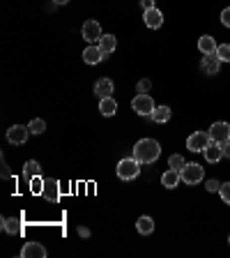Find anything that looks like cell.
<instances>
[{
	"label": "cell",
	"mask_w": 230,
	"mask_h": 258,
	"mask_svg": "<svg viewBox=\"0 0 230 258\" xmlns=\"http://www.w3.org/2000/svg\"><path fill=\"white\" fill-rule=\"evenodd\" d=\"M159 155H161V145L154 138H140L138 143L133 145V157L140 164H154L159 159Z\"/></svg>",
	"instance_id": "1"
},
{
	"label": "cell",
	"mask_w": 230,
	"mask_h": 258,
	"mask_svg": "<svg viewBox=\"0 0 230 258\" xmlns=\"http://www.w3.org/2000/svg\"><path fill=\"white\" fill-rule=\"evenodd\" d=\"M140 166H143V164H140L136 157H124V159L117 164V178H120V180H136L140 173Z\"/></svg>",
	"instance_id": "2"
},
{
	"label": "cell",
	"mask_w": 230,
	"mask_h": 258,
	"mask_svg": "<svg viewBox=\"0 0 230 258\" xmlns=\"http://www.w3.org/2000/svg\"><path fill=\"white\" fill-rule=\"evenodd\" d=\"M131 106H133V111H136V113L138 115H145V118H150L152 113H154V99H152L150 95H143V92H138V95L133 97V102H131Z\"/></svg>",
	"instance_id": "3"
},
{
	"label": "cell",
	"mask_w": 230,
	"mask_h": 258,
	"mask_svg": "<svg viewBox=\"0 0 230 258\" xmlns=\"http://www.w3.org/2000/svg\"><path fill=\"white\" fill-rule=\"evenodd\" d=\"M203 175H205V171H203L200 164H187V166L180 171V178L184 185H198V182L203 180Z\"/></svg>",
	"instance_id": "4"
},
{
	"label": "cell",
	"mask_w": 230,
	"mask_h": 258,
	"mask_svg": "<svg viewBox=\"0 0 230 258\" xmlns=\"http://www.w3.org/2000/svg\"><path fill=\"white\" fill-rule=\"evenodd\" d=\"M210 141H212V138H210V132H194L187 138V148L191 152H198V150L203 152L207 145H210Z\"/></svg>",
	"instance_id": "5"
},
{
	"label": "cell",
	"mask_w": 230,
	"mask_h": 258,
	"mask_svg": "<svg viewBox=\"0 0 230 258\" xmlns=\"http://www.w3.org/2000/svg\"><path fill=\"white\" fill-rule=\"evenodd\" d=\"M28 136H30V129L23 125H14L7 129V141L14 145H23L25 141H28Z\"/></svg>",
	"instance_id": "6"
},
{
	"label": "cell",
	"mask_w": 230,
	"mask_h": 258,
	"mask_svg": "<svg viewBox=\"0 0 230 258\" xmlns=\"http://www.w3.org/2000/svg\"><path fill=\"white\" fill-rule=\"evenodd\" d=\"M210 138L217 141V143H226V141H230V125L228 122H214V125L210 127Z\"/></svg>",
	"instance_id": "7"
},
{
	"label": "cell",
	"mask_w": 230,
	"mask_h": 258,
	"mask_svg": "<svg viewBox=\"0 0 230 258\" xmlns=\"http://www.w3.org/2000/svg\"><path fill=\"white\" fill-rule=\"evenodd\" d=\"M102 25L97 23V21H85L83 23V39L88 44H92V42H99L102 39Z\"/></svg>",
	"instance_id": "8"
},
{
	"label": "cell",
	"mask_w": 230,
	"mask_h": 258,
	"mask_svg": "<svg viewBox=\"0 0 230 258\" xmlns=\"http://www.w3.org/2000/svg\"><path fill=\"white\" fill-rule=\"evenodd\" d=\"M44 198H46V201H49V203H58V201H60V182L55 180H46L44 182V194H42Z\"/></svg>",
	"instance_id": "9"
},
{
	"label": "cell",
	"mask_w": 230,
	"mask_h": 258,
	"mask_svg": "<svg viewBox=\"0 0 230 258\" xmlns=\"http://www.w3.org/2000/svg\"><path fill=\"white\" fill-rule=\"evenodd\" d=\"M143 21H145V25L150 28V30H157V28H161V23H164V14H161V9H147V12H143Z\"/></svg>",
	"instance_id": "10"
},
{
	"label": "cell",
	"mask_w": 230,
	"mask_h": 258,
	"mask_svg": "<svg viewBox=\"0 0 230 258\" xmlns=\"http://www.w3.org/2000/svg\"><path fill=\"white\" fill-rule=\"evenodd\" d=\"M203 155H205V159L210 164H217L224 159V152H221V143H217V141H210V145H207L205 150H203Z\"/></svg>",
	"instance_id": "11"
},
{
	"label": "cell",
	"mask_w": 230,
	"mask_h": 258,
	"mask_svg": "<svg viewBox=\"0 0 230 258\" xmlns=\"http://www.w3.org/2000/svg\"><path fill=\"white\" fill-rule=\"evenodd\" d=\"M21 256L23 258H44L46 256V249L39 242H28V245L21 249Z\"/></svg>",
	"instance_id": "12"
},
{
	"label": "cell",
	"mask_w": 230,
	"mask_h": 258,
	"mask_svg": "<svg viewBox=\"0 0 230 258\" xmlns=\"http://www.w3.org/2000/svg\"><path fill=\"white\" fill-rule=\"evenodd\" d=\"M2 228L9 235H21L23 233V222L18 217H2Z\"/></svg>",
	"instance_id": "13"
},
{
	"label": "cell",
	"mask_w": 230,
	"mask_h": 258,
	"mask_svg": "<svg viewBox=\"0 0 230 258\" xmlns=\"http://www.w3.org/2000/svg\"><path fill=\"white\" fill-rule=\"evenodd\" d=\"M198 51L203 55H214L217 53V42H214V37H210V35H203L198 39Z\"/></svg>",
	"instance_id": "14"
},
{
	"label": "cell",
	"mask_w": 230,
	"mask_h": 258,
	"mask_svg": "<svg viewBox=\"0 0 230 258\" xmlns=\"http://www.w3.org/2000/svg\"><path fill=\"white\" fill-rule=\"evenodd\" d=\"M95 92H97L99 99L113 97V81H111V78H99L97 83H95Z\"/></svg>",
	"instance_id": "15"
},
{
	"label": "cell",
	"mask_w": 230,
	"mask_h": 258,
	"mask_svg": "<svg viewBox=\"0 0 230 258\" xmlns=\"http://www.w3.org/2000/svg\"><path fill=\"white\" fill-rule=\"evenodd\" d=\"M83 60L88 62V65H99V62L104 60V53L99 46H88L83 51Z\"/></svg>",
	"instance_id": "16"
},
{
	"label": "cell",
	"mask_w": 230,
	"mask_h": 258,
	"mask_svg": "<svg viewBox=\"0 0 230 258\" xmlns=\"http://www.w3.org/2000/svg\"><path fill=\"white\" fill-rule=\"evenodd\" d=\"M200 67H203V72L205 74H219V69H221V60H219L217 55H205L203 62H200Z\"/></svg>",
	"instance_id": "17"
},
{
	"label": "cell",
	"mask_w": 230,
	"mask_h": 258,
	"mask_svg": "<svg viewBox=\"0 0 230 258\" xmlns=\"http://www.w3.org/2000/svg\"><path fill=\"white\" fill-rule=\"evenodd\" d=\"M180 171H175V168H168L164 175H161V185L166 187V189H173V187L180 185Z\"/></svg>",
	"instance_id": "18"
},
{
	"label": "cell",
	"mask_w": 230,
	"mask_h": 258,
	"mask_svg": "<svg viewBox=\"0 0 230 258\" xmlns=\"http://www.w3.org/2000/svg\"><path fill=\"white\" fill-rule=\"evenodd\" d=\"M99 113L106 115V118L115 115V113H117V102H115L113 97H104L102 102H99Z\"/></svg>",
	"instance_id": "19"
},
{
	"label": "cell",
	"mask_w": 230,
	"mask_h": 258,
	"mask_svg": "<svg viewBox=\"0 0 230 258\" xmlns=\"http://www.w3.org/2000/svg\"><path fill=\"white\" fill-rule=\"evenodd\" d=\"M97 46L102 48V53H104V55H109V53H113L115 48H117V39H115L113 35H104L102 39L97 42Z\"/></svg>",
	"instance_id": "20"
},
{
	"label": "cell",
	"mask_w": 230,
	"mask_h": 258,
	"mask_svg": "<svg viewBox=\"0 0 230 258\" xmlns=\"http://www.w3.org/2000/svg\"><path fill=\"white\" fill-rule=\"evenodd\" d=\"M136 228H138V233L150 235L152 231H154V219H152V217H147V215H143L138 222H136Z\"/></svg>",
	"instance_id": "21"
},
{
	"label": "cell",
	"mask_w": 230,
	"mask_h": 258,
	"mask_svg": "<svg viewBox=\"0 0 230 258\" xmlns=\"http://www.w3.org/2000/svg\"><path fill=\"white\" fill-rule=\"evenodd\" d=\"M150 118L157 122V125H164V122L170 120V108L168 106H157V108H154V113H152Z\"/></svg>",
	"instance_id": "22"
},
{
	"label": "cell",
	"mask_w": 230,
	"mask_h": 258,
	"mask_svg": "<svg viewBox=\"0 0 230 258\" xmlns=\"http://www.w3.org/2000/svg\"><path fill=\"white\" fill-rule=\"evenodd\" d=\"M39 171H42V166H39L35 159H30V162L23 166V175L28 178V180H30V178H35V175H39Z\"/></svg>",
	"instance_id": "23"
},
{
	"label": "cell",
	"mask_w": 230,
	"mask_h": 258,
	"mask_svg": "<svg viewBox=\"0 0 230 258\" xmlns=\"http://www.w3.org/2000/svg\"><path fill=\"white\" fill-rule=\"evenodd\" d=\"M28 182H30V192L32 194H44V182L46 180H44L42 175H35V178H30Z\"/></svg>",
	"instance_id": "24"
},
{
	"label": "cell",
	"mask_w": 230,
	"mask_h": 258,
	"mask_svg": "<svg viewBox=\"0 0 230 258\" xmlns=\"http://www.w3.org/2000/svg\"><path fill=\"white\" fill-rule=\"evenodd\" d=\"M214 55H217L221 62H230V44H219Z\"/></svg>",
	"instance_id": "25"
},
{
	"label": "cell",
	"mask_w": 230,
	"mask_h": 258,
	"mask_svg": "<svg viewBox=\"0 0 230 258\" xmlns=\"http://www.w3.org/2000/svg\"><path fill=\"white\" fill-rule=\"evenodd\" d=\"M28 129H30V134H44V129H46V122H44L42 118H35V120H30Z\"/></svg>",
	"instance_id": "26"
},
{
	"label": "cell",
	"mask_w": 230,
	"mask_h": 258,
	"mask_svg": "<svg viewBox=\"0 0 230 258\" xmlns=\"http://www.w3.org/2000/svg\"><path fill=\"white\" fill-rule=\"evenodd\" d=\"M168 166H170V168H175V171H182V168L187 166V162H184V157H182V155H170Z\"/></svg>",
	"instance_id": "27"
},
{
	"label": "cell",
	"mask_w": 230,
	"mask_h": 258,
	"mask_svg": "<svg viewBox=\"0 0 230 258\" xmlns=\"http://www.w3.org/2000/svg\"><path fill=\"white\" fill-rule=\"evenodd\" d=\"M219 196H221V201H224V203L230 205V182H224V185H221V189H219Z\"/></svg>",
	"instance_id": "28"
},
{
	"label": "cell",
	"mask_w": 230,
	"mask_h": 258,
	"mask_svg": "<svg viewBox=\"0 0 230 258\" xmlns=\"http://www.w3.org/2000/svg\"><path fill=\"white\" fill-rule=\"evenodd\" d=\"M150 88H152V81H150V78H143V81H138V85H136V90L143 92V95H145V92H150Z\"/></svg>",
	"instance_id": "29"
},
{
	"label": "cell",
	"mask_w": 230,
	"mask_h": 258,
	"mask_svg": "<svg viewBox=\"0 0 230 258\" xmlns=\"http://www.w3.org/2000/svg\"><path fill=\"white\" fill-rule=\"evenodd\" d=\"M221 23H224L226 28H230V7H226L224 12H221Z\"/></svg>",
	"instance_id": "30"
},
{
	"label": "cell",
	"mask_w": 230,
	"mask_h": 258,
	"mask_svg": "<svg viewBox=\"0 0 230 258\" xmlns=\"http://www.w3.org/2000/svg\"><path fill=\"white\" fill-rule=\"evenodd\" d=\"M207 192H219V189H221V182L219 180H207Z\"/></svg>",
	"instance_id": "31"
},
{
	"label": "cell",
	"mask_w": 230,
	"mask_h": 258,
	"mask_svg": "<svg viewBox=\"0 0 230 258\" xmlns=\"http://www.w3.org/2000/svg\"><path fill=\"white\" fill-rule=\"evenodd\" d=\"M140 7H143V12H147V9H154V0H140Z\"/></svg>",
	"instance_id": "32"
},
{
	"label": "cell",
	"mask_w": 230,
	"mask_h": 258,
	"mask_svg": "<svg viewBox=\"0 0 230 258\" xmlns=\"http://www.w3.org/2000/svg\"><path fill=\"white\" fill-rule=\"evenodd\" d=\"M221 152H224L226 159H230V141H226V143H221Z\"/></svg>",
	"instance_id": "33"
},
{
	"label": "cell",
	"mask_w": 230,
	"mask_h": 258,
	"mask_svg": "<svg viewBox=\"0 0 230 258\" xmlns=\"http://www.w3.org/2000/svg\"><path fill=\"white\" fill-rule=\"evenodd\" d=\"M2 178H12V171H9V166L5 164V159H2Z\"/></svg>",
	"instance_id": "34"
},
{
	"label": "cell",
	"mask_w": 230,
	"mask_h": 258,
	"mask_svg": "<svg viewBox=\"0 0 230 258\" xmlns=\"http://www.w3.org/2000/svg\"><path fill=\"white\" fill-rule=\"evenodd\" d=\"M79 233L83 235V238H88V235H90V231H88V228H79Z\"/></svg>",
	"instance_id": "35"
},
{
	"label": "cell",
	"mask_w": 230,
	"mask_h": 258,
	"mask_svg": "<svg viewBox=\"0 0 230 258\" xmlns=\"http://www.w3.org/2000/svg\"><path fill=\"white\" fill-rule=\"evenodd\" d=\"M53 2H58V5H65V2H69V0H53Z\"/></svg>",
	"instance_id": "36"
},
{
	"label": "cell",
	"mask_w": 230,
	"mask_h": 258,
	"mask_svg": "<svg viewBox=\"0 0 230 258\" xmlns=\"http://www.w3.org/2000/svg\"><path fill=\"white\" fill-rule=\"evenodd\" d=\"M228 242H230V235H228Z\"/></svg>",
	"instance_id": "37"
}]
</instances>
